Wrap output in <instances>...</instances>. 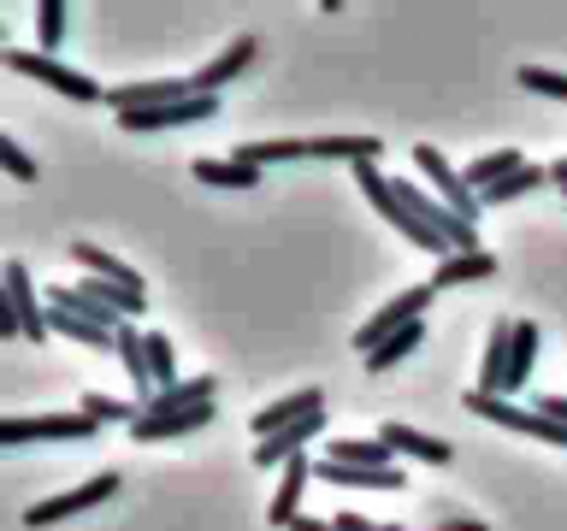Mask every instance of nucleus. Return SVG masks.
I'll use <instances>...</instances> for the list:
<instances>
[{
    "label": "nucleus",
    "mask_w": 567,
    "mask_h": 531,
    "mask_svg": "<svg viewBox=\"0 0 567 531\" xmlns=\"http://www.w3.org/2000/svg\"><path fill=\"white\" fill-rule=\"evenodd\" d=\"M461 407H467V414H478V419L508 425V431L538 437V442H549V449H567V425H556L549 414H538V407H514L508 396H485V389H467V396H461Z\"/></svg>",
    "instance_id": "obj_1"
},
{
    "label": "nucleus",
    "mask_w": 567,
    "mask_h": 531,
    "mask_svg": "<svg viewBox=\"0 0 567 531\" xmlns=\"http://www.w3.org/2000/svg\"><path fill=\"white\" fill-rule=\"evenodd\" d=\"M7 71H18V77H35V83H48V88H60L65 101H106V88L95 77H83V71H71L60 65L53 53H30V48H7Z\"/></svg>",
    "instance_id": "obj_2"
},
{
    "label": "nucleus",
    "mask_w": 567,
    "mask_h": 531,
    "mask_svg": "<svg viewBox=\"0 0 567 531\" xmlns=\"http://www.w3.org/2000/svg\"><path fill=\"white\" fill-rule=\"evenodd\" d=\"M432 295H437L432 283H414V290H402L396 301H384V308L372 313L361 331H354V348H361V354H372V348L384 343V336L408 331V325H414V319H425V308H432Z\"/></svg>",
    "instance_id": "obj_3"
},
{
    "label": "nucleus",
    "mask_w": 567,
    "mask_h": 531,
    "mask_svg": "<svg viewBox=\"0 0 567 531\" xmlns=\"http://www.w3.org/2000/svg\"><path fill=\"white\" fill-rule=\"evenodd\" d=\"M89 437H95V419L89 414H35V419L0 425V442H7V449H24V442H89Z\"/></svg>",
    "instance_id": "obj_4"
},
{
    "label": "nucleus",
    "mask_w": 567,
    "mask_h": 531,
    "mask_svg": "<svg viewBox=\"0 0 567 531\" xmlns=\"http://www.w3.org/2000/svg\"><path fill=\"white\" fill-rule=\"evenodd\" d=\"M113 496H118V472H95V478H83L78 490H65V496H53V502L24 508V525L42 531V525L71 520V513H83V508H95V502H113Z\"/></svg>",
    "instance_id": "obj_5"
},
{
    "label": "nucleus",
    "mask_w": 567,
    "mask_h": 531,
    "mask_svg": "<svg viewBox=\"0 0 567 531\" xmlns=\"http://www.w3.org/2000/svg\"><path fill=\"white\" fill-rule=\"evenodd\" d=\"M414 166H420V171H432V189H437V201L450 207L455 219L478 225V212H485V207H478V195L467 189V177H461V171L450 166V159H443V154L432 148V142H420V148H414Z\"/></svg>",
    "instance_id": "obj_6"
},
{
    "label": "nucleus",
    "mask_w": 567,
    "mask_h": 531,
    "mask_svg": "<svg viewBox=\"0 0 567 531\" xmlns=\"http://www.w3.org/2000/svg\"><path fill=\"white\" fill-rule=\"evenodd\" d=\"M195 88L189 77H154V83H118L106 88V106L124 118V113H154V106H172V101H189Z\"/></svg>",
    "instance_id": "obj_7"
},
{
    "label": "nucleus",
    "mask_w": 567,
    "mask_h": 531,
    "mask_svg": "<svg viewBox=\"0 0 567 531\" xmlns=\"http://www.w3.org/2000/svg\"><path fill=\"white\" fill-rule=\"evenodd\" d=\"M255 53H260V42L243 30L237 42H225V53H219V60H207L202 71H195V77H189V88H195V95H219L225 83H237L243 71L255 65Z\"/></svg>",
    "instance_id": "obj_8"
},
{
    "label": "nucleus",
    "mask_w": 567,
    "mask_h": 531,
    "mask_svg": "<svg viewBox=\"0 0 567 531\" xmlns=\"http://www.w3.org/2000/svg\"><path fill=\"white\" fill-rule=\"evenodd\" d=\"M7 308L18 319V331H24V343H42V336H48V313H42V301H35V283H30L24 260H7Z\"/></svg>",
    "instance_id": "obj_9"
},
{
    "label": "nucleus",
    "mask_w": 567,
    "mask_h": 531,
    "mask_svg": "<svg viewBox=\"0 0 567 531\" xmlns=\"http://www.w3.org/2000/svg\"><path fill=\"white\" fill-rule=\"evenodd\" d=\"M319 431H326V407L308 414V419H296V425H284V431H272V437H255V467H284V460L301 455Z\"/></svg>",
    "instance_id": "obj_10"
},
{
    "label": "nucleus",
    "mask_w": 567,
    "mask_h": 531,
    "mask_svg": "<svg viewBox=\"0 0 567 531\" xmlns=\"http://www.w3.org/2000/svg\"><path fill=\"white\" fill-rule=\"evenodd\" d=\"M118 366H124V378H131V389H136V402L148 407L154 396H159V384H154V366H148V336H142L136 325H118Z\"/></svg>",
    "instance_id": "obj_11"
},
{
    "label": "nucleus",
    "mask_w": 567,
    "mask_h": 531,
    "mask_svg": "<svg viewBox=\"0 0 567 531\" xmlns=\"http://www.w3.org/2000/svg\"><path fill=\"white\" fill-rule=\"evenodd\" d=\"M71 260L89 266V278H101V283H118V290H131V295H148V283H142L136 266H124L118 254H106V248L95 242H71Z\"/></svg>",
    "instance_id": "obj_12"
},
{
    "label": "nucleus",
    "mask_w": 567,
    "mask_h": 531,
    "mask_svg": "<svg viewBox=\"0 0 567 531\" xmlns=\"http://www.w3.org/2000/svg\"><path fill=\"white\" fill-rule=\"evenodd\" d=\"M213 414L219 407H189V414H142L136 425H131V437L136 442H166V437H189V431H202V425H213Z\"/></svg>",
    "instance_id": "obj_13"
},
{
    "label": "nucleus",
    "mask_w": 567,
    "mask_h": 531,
    "mask_svg": "<svg viewBox=\"0 0 567 531\" xmlns=\"http://www.w3.org/2000/svg\"><path fill=\"white\" fill-rule=\"evenodd\" d=\"M308 478H313V460L308 455H290L284 460V485L272 496V508H266V520H272L278 531H290V520L301 513V490H308Z\"/></svg>",
    "instance_id": "obj_14"
},
{
    "label": "nucleus",
    "mask_w": 567,
    "mask_h": 531,
    "mask_svg": "<svg viewBox=\"0 0 567 531\" xmlns=\"http://www.w3.org/2000/svg\"><path fill=\"white\" fill-rule=\"evenodd\" d=\"M326 407V389H296V396H278L272 407H260L255 414V437H272V431H284V425H296V419H308V414H319Z\"/></svg>",
    "instance_id": "obj_15"
},
{
    "label": "nucleus",
    "mask_w": 567,
    "mask_h": 531,
    "mask_svg": "<svg viewBox=\"0 0 567 531\" xmlns=\"http://www.w3.org/2000/svg\"><path fill=\"white\" fill-rule=\"evenodd\" d=\"M326 485H343V490H402V467H343V460H319L313 467Z\"/></svg>",
    "instance_id": "obj_16"
},
{
    "label": "nucleus",
    "mask_w": 567,
    "mask_h": 531,
    "mask_svg": "<svg viewBox=\"0 0 567 531\" xmlns=\"http://www.w3.org/2000/svg\"><path fill=\"white\" fill-rule=\"evenodd\" d=\"M508 354H514V319H496V325H491V343H485V361H478V384H473V389H485V396H503Z\"/></svg>",
    "instance_id": "obj_17"
},
{
    "label": "nucleus",
    "mask_w": 567,
    "mask_h": 531,
    "mask_svg": "<svg viewBox=\"0 0 567 531\" xmlns=\"http://www.w3.org/2000/svg\"><path fill=\"white\" fill-rule=\"evenodd\" d=\"M379 437L390 442V455H414V460H425V467H450V460H455L450 442H443V437H425V431H414V425H384Z\"/></svg>",
    "instance_id": "obj_18"
},
{
    "label": "nucleus",
    "mask_w": 567,
    "mask_h": 531,
    "mask_svg": "<svg viewBox=\"0 0 567 531\" xmlns=\"http://www.w3.org/2000/svg\"><path fill=\"white\" fill-rule=\"evenodd\" d=\"M48 308H65V313H83V319H95V325L106 331H118V325H131V319H118L106 301L89 290V283H53V295H48Z\"/></svg>",
    "instance_id": "obj_19"
},
{
    "label": "nucleus",
    "mask_w": 567,
    "mask_h": 531,
    "mask_svg": "<svg viewBox=\"0 0 567 531\" xmlns=\"http://www.w3.org/2000/svg\"><path fill=\"white\" fill-rule=\"evenodd\" d=\"M384 142L379 136H313L308 159H349V166H379Z\"/></svg>",
    "instance_id": "obj_20"
},
{
    "label": "nucleus",
    "mask_w": 567,
    "mask_h": 531,
    "mask_svg": "<svg viewBox=\"0 0 567 531\" xmlns=\"http://www.w3.org/2000/svg\"><path fill=\"white\" fill-rule=\"evenodd\" d=\"M532 366H538V319H514V354H508L503 396H514V389H526Z\"/></svg>",
    "instance_id": "obj_21"
},
{
    "label": "nucleus",
    "mask_w": 567,
    "mask_h": 531,
    "mask_svg": "<svg viewBox=\"0 0 567 531\" xmlns=\"http://www.w3.org/2000/svg\"><path fill=\"white\" fill-rule=\"evenodd\" d=\"M496 272V254L491 248H467V254H443L437 272H432V290H450V283H473V278H491Z\"/></svg>",
    "instance_id": "obj_22"
},
{
    "label": "nucleus",
    "mask_w": 567,
    "mask_h": 531,
    "mask_svg": "<svg viewBox=\"0 0 567 531\" xmlns=\"http://www.w3.org/2000/svg\"><path fill=\"white\" fill-rule=\"evenodd\" d=\"M48 331L71 336V343H83V348H118V331H106V325H95V319H83V313H65V308H48Z\"/></svg>",
    "instance_id": "obj_23"
},
{
    "label": "nucleus",
    "mask_w": 567,
    "mask_h": 531,
    "mask_svg": "<svg viewBox=\"0 0 567 531\" xmlns=\"http://www.w3.org/2000/svg\"><path fill=\"white\" fill-rule=\"evenodd\" d=\"M189 171H195V184H213V189H255L260 184V171L243 166L237 154H230V159H195Z\"/></svg>",
    "instance_id": "obj_24"
},
{
    "label": "nucleus",
    "mask_w": 567,
    "mask_h": 531,
    "mask_svg": "<svg viewBox=\"0 0 567 531\" xmlns=\"http://www.w3.org/2000/svg\"><path fill=\"white\" fill-rule=\"evenodd\" d=\"M520 166H526V159L514 154V148H496V154H485V159H473V166L461 171V177H467V189H473V195H485V189L503 184V177H514Z\"/></svg>",
    "instance_id": "obj_25"
},
{
    "label": "nucleus",
    "mask_w": 567,
    "mask_h": 531,
    "mask_svg": "<svg viewBox=\"0 0 567 531\" xmlns=\"http://www.w3.org/2000/svg\"><path fill=\"white\" fill-rule=\"evenodd\" d=\"M331 460H343V467H396L384 437H331Z\"/></svg>",
    "instance_id": "obj_26"
},
{
    "label": "nucleus",
    "mask_w": 567,
    "mask_h": 531,
    "mask_svg": "<svg viewBox=\"0 0 567 531\" xmlns=\"http://www.w3.org/2000/svg\"><path fill=\"white\" fill-rule=\"evenodd\" d=\"M544 184H549V166H520L514 177H503L496 189H485V195H478V207H508V201H520V195L544 189Z\"/></svg>",
    "instance_id": "obj_27"
},
{
    "label": "nucleus",
    "mask_w": 567,
    "mask_h": 531,
    "mask_svg": "<svg viewBox=\"0 0 567 531\" xmlns=\"http://www.w3.org/2000/svg\"><path fill=\"white\" fill-rule=\"evenodd\" d=\"M237 159H243V166H255V171L260 166H290V159H308V142H296V136L290 142H278V136L272 142H243Z\"/></svg>",
    "instance_id": "obj_28"
},
{
    "label": "nucleus",
    "mask_w": 567,
    "mask_h": 531,
    "mask_svg": "<svg viewBox=\"0 0 567 531\" xmlns=\"http://www.w3.org/2000/svg\"><path fill=\"white\" fill-rule=\"evenodd\" d=\"M78 414H89L95 425H136L148 407L142 402H118V396H101V389H89V396L78 402Z\"/></svg>",
    "instance_id": "obj_29"
},
{
    "label": "nucleus",
    "mask_w": 567,
    "mask_h": 531,
    "mask_svg": "<svg viewBox=\"0 0 567 531\" xmlns=\"http://www.w3.org/2000/svg\"><path fill=\"white\" fill-rule=\"evenodd\" d=\"M420 343H425V319H414V325H408V331H396V336H384V343L367 354V372H390V366L402 361V354H414Z\"/></svg>",
    "instance_id": "obj_30"
},
{
    "label": "nucleus",
    "mask_w": 567,
    "mask_h": 531,
    "mask_svg": "<svg viewBox=\"0 0 567 531\" xmlns=\"http://www.w3.org/2000/svg\"><path fill=\"white\" fill-rule=\"evenodd\" d=\"M148 366H154V384L159 389L184 384V378H177V354H172V336L166 331H148Z\"/></svg>",
    "instance_id": "obj_31"
},
{
    "label": "nucleus",
    "mask_w": 567,
    "mask_h": 531,
    "mask_svg": "<svg viewBox=\"0 0 567 531\" xmlns=\"http://www.w3.org/2000/svg\"><path fill=\"white\" fill-rule=\"evenodd\" d=\"M35 35H42V48L65 42V0H42V7H35Z\"/></svg>",
    "instance_id": "obj_32"
},
{
    "label": "nucleus",
    "mask_w": 567,
    "mask_h": 531,
    "mask_svg": "<svg viewBox=\"0 0 567 531\" xmlns=\"http://www.w3.org/2000/svg\"><path fill=\"white\" fill-rule=\"evenodd\" d=\"M514 77H520L526 88H538V95H556V101H567V77H561V71H544V65H520V71H514Z\"/></svg>",
    "instance_id": "obj_33"
},
{
    "label": "nucleus",
    "mask_w": 567,
    "mask_h": 531,
    "mask_svg": "<svg viewBox=\"0 0 567 531\" xmlns=\"http://www.w3.org/2000/svg\"><path fill=\"white\" fill-rule=\"evenodd\" d=\"M0 166H7V171L18 177V184H35V177H42V171H35V159H30L24 148H18L12 136H0Z\"/></svg>",
    "instance_id": "obj_34"
},
{
    "label": "nucleus",
    "mask_w": 567,
    "mask_h": 531,
    "mask_svg": "<svg viewBox=\"0 0 567 531\" xmlns=\"http://www.w3.org/2000/svg\"><path fill=\"white\" fill-rule=\"evenodd\" d=\"M532 407H538V414H549V419H556V425H567V396H538V402H532Z\"/></svg>",
    "instance_id": "obj_35"
},
{
    "label": "nucleus",
    "mask_w": 567,
    "mask_h": 531,
    "mask_svg": "<svg viewBox=\"0 0 567 531\" xmlns=\"http://www.w3.org/2000/svg\"><path fill=\"white\" fill-rule=\"evenodd\" d=\"M331 525H337V531H379V525H372V520H361V513H337Z\"/></svg>",
    "instance_id": "obj_36"
},
{
    "label": "nucleus",
    "mask_w": 567,
    "mask_h": 531,
    "mask_svg": "<svg viewBox=\"0 0 567 531\" xmlns=\"http://www.w3.org/2000/svg\"><path fill=\"white\" fill-rule=\"evenodd\" d=\"M290 531H337V525H331V520H308V513H296Z\"/></svg>",
    "instance_id": "obj_37"
},
{
    "label": "nucleus",
    "mask_w": 567,
    "mask_h": 531,
    "mask_svg": "<svg viewBox=\"0 0 567 531\" xmlns=\"http://www.w3.org/2000/svg\"><path fill=\"white\" fill-rule=\"evenodd\" d=\"M437 531H491V525H478V520H437Z\"/></svg>",
    "instance_id": "obj_38"
},
{
    "label": "nucleus",
    "mask_w": 567,
    "mask_h": 531,
    "mask_svg": "<svg viewBox=\"0 0 567 531\" xmlns=\"http://www.w3.org/2000/svg\"><path fill=\"white\" fill-rule=\"evenodd\" d=\"M549 184H561V189H567V154L556 159V166H549Z\"/></svg>",
    "instance_id": "obj_39"
},
{
    "label": "nucleus",
    "mask_w": 567,
    "mask_h": 531,
    "mask_svg": "<svg viewBox=\"0 0 567 531\" xmlns=\"http://www.w3.org/2000/svg\"><path fill=\"white\" fill-rule=\"evenodd\" d=\"M379 531H402V525H379Z\"/></svg>",
    "instance_id": "obj_40"
}]
</instances>
